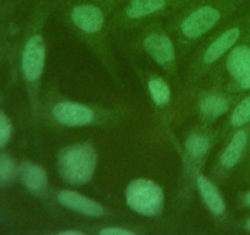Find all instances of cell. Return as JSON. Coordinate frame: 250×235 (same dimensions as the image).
Masks as SVG:
<instances>
[{"label":"cell","mask_w":250,"mask_h":235,"mask_svg":"<svg viewBox=\"0 0 250 235\" xmlns=\"http://www.w3.org/2000/svg\"><path fill=\"white\" fill-rule=\"evenodd\" d=\"M100 235H133L134 233L125 228H116V227H109L104 228L99 232Z\"/></svg>","instance_id":"44dd1931"},{"label":"cell","mask_w":250,"mask_h":235,"mask_svg":"<svg viewBox=\"0 0 250 235\" xmlns=\"http://www.w3.org/2000/svg\"><path fill=\"white\" fill-rule=\"evenodd\" d=\"M229 100L219 94L207 95L200 102V112L209 119H216L229 110Z\"/></svg>","instance_id":"9a60e30c"},{"label":"cell","mask_w":250,"mask_h":235,"mask_svg":"<svg viewBox=\"0 0 250 235\" xmlns=\"http://www.w3.org/2000/svg\"><path fill=\"white\" fill-rule=\"evenodd\" d=\"M58 200L65 207L88 217H102L105 213L104 207L99 202L72 190L60 191L58 193Z\"/></svg>","instance_id":"52a82bcc"},{"label":"cell","mask_w":250,"mask_h":235,"mask_svg":"<svg viewBox=\"0 0 250 235\" xmlns=\"http://www.w3.org/2000/svg\"><path fill=\"white\" fill-rule=\"evenodd\" d=\"M248 142V135L244 130H239L233 135L229 143L227 144L226 149L221 156V164L226 168H232L236 165L242 158L244 149Z\"/></svg>","instance_id":"5bb4252c"},{"label":"cell","mask_w":250,"mask_h":235,"mask_svg":"<svg viewBox=\"0 0 250 235\" xmlns=\"http://www.w3.org/2000/svg\"><path fill=\"white\" fill-rule=\"evenodd\" d=\"M17 175V166L14 159L7 154H0V184L12 183Z\"/></svg>","instance_id":"ac0fdd59"},{"label":"cell","mask_w":250,"mask_h":235,"mask_svg":"<svg viewBox=\"0 0 250 235\" xmlns=\"http://www.w3.org/2000/svg\"><path fill=\"white\" fill-rule=\"evenodd\" d=\"M54 119L65 126H85L94 120L89 107L76 102H60L53 108Z\"/></svg>","instance_id":"5b68a950"},{"label":"cell","mask_w":250,"mask_h":235,"mask_svg":"<svg viewBox=\"0 0 250 235\" xmlns=\"http://www.w3.org/2000/svg\"><path fill=\"white\" fill-rule=\"evenodd\" d=\"M231 124L234 127H241L243 125L250 122V95L244 98L236 108H234L233 113L231 114V119H229Z\"/></svg>","instance_id":"d6986e66"},{"label":"cell","mask_w":250,"mask_h":235,"mask_svg":"<svg viewBox=\"0 0 250 235\" xmlns=\"http://www.w3.org/2000/svg\"><path fill=\"white\" fill-rule=\"evenodd\" d=\"M197 186L207 207L214 214H224L225 210H226V203H225L224 197H222L221 192L216 188V185L212 181H210L207 176L198 175Z\"/></svg>","instance_id":"9c48e42d"},{"label":"cell","mask_w":250,"mask_h":235,"mask_svg":"<svg viewBox=\"0 0 250 235\" xmlns=\"http://www.w3.org/2000/svg\"><path fill=\"white\" fill-rule=\"evenodd\" d=\"M45 65V44L42 36H32L24 46L22 54V71L31 82L42 76Z\"/></svg>","instance_id":"277c9868"},{"label":"cell","mask_w":250,"mask_h":235,"mask_svg":"<svg viewBox=\"0 0 250 235\" xmlns=\"http://www.w3.org/2000/svg\"><path fill=\"white\" fill-rule=\"evenodd\" d=\"M239 36H241V29L234 27V28H229L225 33H222L216 41L212 42L207 49L204 54V61L207 64H212L215 61L219 60L225 53L229 50L232 47L236 44L238 41Z\"/></svg>","instance_id":"8fae6325"},{"label":"cell","mask_w":250,"mask_h":235,"mask_svg":"<svg viewBox=\"0 0 250 235\" xmlns=\"http://www.w3.org/2000/svg\"><path fill=\"white\" fill-rule=\"evenodd\" d=\"M246 203L248 206H250V191L246 195Z\"/></svg>","instance_id":"cb8c5ba5"},{"label":"cell","mask_w":250,"mask_h":235,"mask_svg":"<svg viewBox=\"0 0 250 235\" xmlns=\"http://www.w3.org/2000/svg\"><path fill=\"white\" fill-rule=\"evenodd\" d=\"M84 233L81 232V230H65V232H61L60 235H83Z\"/></svg>","instance_id":"603a6c76"},{"label":"cell","mask_w":250,"mask_h":235,"mask_svg":"<svg viewBox=\"0 0 250 235\" xmlns=\"http://www.w3.org/2000/svg\"><path fill=\"white\" fill-rule=\"evenodd\" d=\"M126 202L136 213L155 217L161 213L165 195L160 186L149 179H134L126 188Z\"/></svg>","instance_id":"7a4b0ae2"},{"label":"cell","mask_w":250,"mask_h":235,"mask_svg":"<svg viewBox=\"0 0 250 235\" xmlns=\"http://www.w3.org/2000/svg\"><path fill=\"white\" fill-rule=\"evenodd\" d=\"M71 20L85 33H97L103 28L105 22L103 10L93 4L76 5L71 11Z\"/></svg>","instance_id":"8992f818"},{"label":"cell","mask_w":250,"mask_h":235,"mask_svg":"<svg viewBox=\"0 0 250 235\" xmlns=\"http://www.w3.org/2000/svg\"><path fill=\"white\" fill-rule=\"evenodd\" d=\"M12 134V126L6 114L0 112V148L9 142Z\"/></svg>","instance_id":"ffe728a7"},{"label":"cell","mask_w":250,"mask_h":235,"mask_svg":"<svg viewBox=\"0 0 250 235\" xmlns=\"http://www.w3.org/2000/svg\"><path fill=\"white\" fill-rule=\"evenodd\" d=\"M144 48L160 65H167L175 60V47L167 36L161 33L149 34L144 39Z\"/></svg>","instance_id":"ba28073f"},{"label":"cell","mask_w":250,"mask_h":235,"mask_svg":"<svg viewBox=\"0 0 250 235\" xmlns=\"http://www.w3.org/2000/svg\"><path fill=\"white\" fill-rule=\"evenodd\" d=\"M246 227H247V229H248L249 232H250V218H249L248 220H247V224H246Z\"/></svg>","instance_id":"d4e9b609"},{"label":"cell","mask_w":250,"mask_h":235,"mask_svg":"<svg viewBox=\"0 0 250 235\" xmlns=\"http://www.w3.org/2000/svg\"><path fill=\"white\" fill-rule=\"evenodd\" d=\"M20 171H21L23 184L32 192H39L46 186L48 175H46V171L43 166L27 162V163L22 164Z\"/></svg>","instance_id":"7c38bea8"},{"label":"cell","mask_w":250,"mask_h":235,"mask_svg":"<svg viewBox=\"0 0 250 235\" xmlns=\"http://www.w3.org/2000/svg\"><path fill=\"white\" fill-rule=\"evenodd\" d=\"M221 19V11L212 5H204L193 10L181 24L182 33L187 38H198L216 26Z\"/></svg>","instance_id":"3957f363"},{"label":"cell","mask_w":250,"mask_h":235,"mask_svg":"<svg viewBox=\"0 0 250 235\" xmlns=\"http://www.w3.org/2000/svg\"><path fill=\"white\" fill-rule=\"evenodd\" d=\"M98 154L87 142L73 143L61 149L58 157L60 175L67 183L83 185L93 179L97 169Z\"/></svg>","instance_id":"6da1fadb"},{"label":"cell","mask_w":250,"mask_h":235,"mask_svg":"<svg viewBox=\"0 0 250 235\" xmlns=\"http://www.w3.org/2000/svg\"><path fill=\"white\" fill-rule=\"evenodd\" d=\"M227 70L234 80L241 82L250 75V47L238 46L232 49L227 58Z\"/></svg>","instance_id":"30bf717a"},{"label":"cell","mask_w":250,"mask_h":235,"mask_svg":"<svg viewBox=\"0 0 250 235\" xmlns=\"http://www.w3.org/2000/svg\"><path fill=\"white\" fill-rule=\"evenodd\" d=\"M210 148V140L209 137L200 134H194L189 136L186 141V149L188 154L193 158H200L205 156Z\"/></svg>","instance_id":"e0dca14e"},{"label":"cell","mask_w":250,"mask_h":235,"mask_svg":"<svg viewBox=\"0 0 250 235\" xmlns=\"http://www.w3.org/2000/svg\"><path fill=\"white\" fill-rule=\"evenodd\" d=\"M241 87L244 90H250V75L241 81Z\"/></svg>","instance_id":"7402d4cb"},{"label":"cell","mask_w":250,"mask_h":235,"mask_svg":"<svg viewBox=\"0 0 250 235\" xmlns=\"http://www.w3.org/2000/svg\"><path fill=\"white\" fill-rule=\"evenodd\" d=\"M148 88L151 99L156 105H165L170 102L171 90L163 78L155 77L149 80Z\"/></svg>","instance_id":"2e32d148"},{"label":"cell","mask_w":250,"mask_h":235,"mask_svg":"<svg viewBox=\"0 0 250 235\" xmlns=\"http://www.w3.org/2000/svg\"><path fill=\"white\" fill-rule=\"evenodd\" d=\"M167 2L168 0H129L125 14L129 19H142L164 10Z\"/></svg>","instance_id":"4fadbf2b"}]
</instances>
